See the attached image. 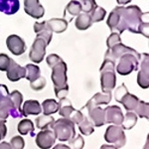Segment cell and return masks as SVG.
I'll use <instances>...</instances> for the list:
<instances>
[{
	"label": "cell",
	"mask_w": 149,
	"mask_h": 149,
	"mask_svg": "<svg viewBox=\"0 0 149 149\" xmlns=\"http://www.w3.org/2000/svg\"><path fill=\"white\" fill-rule=\"evenodd\" d=\"M148 14V12L143 13L136 5L128 7L117 6L109 13L107 24L111 32L116 31L118 34H121L124 31L128 30L131 33L139 34V26L144 22L143 18Z\"/></svg>",
	"instance_id": "cell-1"
},
{
	"label": "cell",
	"mask_w": 149,
	"mask_h": 149,
	"mask_svg": "<svg viewBox=\"0 0 149 149\" xmlns=\"http://www.w3.org/2000/svg\"><path fill=\"white\" fill-rule=\"evenodd\" d=\"M52 69V81L54 84L55 95L58 98H64L69 93V86L67 84L68 77H67V64L61 59L56 64L51 67Z\"/></svg>",
	"instance_id": "cell-2"
},
{
	"label": "cell",
	"mask_w": 149,
	"mask_h": 149,
	"mask_svg": "<svg viewBox=\"0 0 149 149\" xmlns=\"http://www.w3.org/2000/svg\"><path fill=\"white\" fill-rule=\"evenodd\" d=\"M115 63L110 60H104L100 67V86L102 93H111L116 85Z\"/></svg>",
	"instance_id": "cell-3"
},
{
	"label": "cell",
	"mask_w": 149,
	"mask_h": 149,
	"mask_svg": "<svg viewBox=\"0 0 149 149\" xmlns=\"http://www.w3.org/2000/svg\"><path fill=\"white\" fill-rule=\"evenodd\" d=\"M141 55L137 51L134 53H126L122 55L115 65L117 73L121 76H127L133 71H137L139 67V61L141 59Z\"/></svg>",
	"instance_id": "cell-4"
},
{
	"label": "cell",
	"mask_w": 149,
	"mask_h": 149,
	"mask_svg": "<svg viewBox=\"0 0 149 149\" xmlns=\"http://www.w3.org/2000/svg\"><path fill=\"white\" fill-rule=\"evenodd\" d=\"M51 129L54 131V134L60 141H70L76 136V128L74 123L68 118H60L55 120Z\"/></svg>",
	"instance_id": "cell-5"
},
{
	"label": "cell",
	"mask_w": 149,
	"mask_h": 149,
	"mask_svg": "<svg viewBox=\"0 0 149 149\" xmlns=\"http://www.w3.org/2000/svg\"><path fill=\"white\" fill-rule=\"evenodd\" d=\"M104 139L107 142L113 144L116 148H122L126 143V136L121 125L109 126L105 130Z\"/></svg>",
	"instance_id": "cell-6"
},
{
	"label": "cell",
	"mask_w": 149,
	"mask_h": 149,
	"mask_svg": "<svg viewBox=\"0 0 149 149\" xmlns=\"http://www.w3.org/2000/svg\"><path fill=\"white\" fill-rule=\"evenodd\" d=\"M81 111H86L84 114L88 116V118L92 121L93 126L100 127L105 124L104 121V109L100 107V105H93L90 102H86V104L81 109Z\"/></svg>",
	"instance_id": "cell-7"
},
{
	"label": "cell",
	"mask_w": 149,
	"mask_h": 149,
	"mask_svg": "<svg viewBox=\"0 0 149 149\" xmlns=\"http://www.w3.org/2000/svg\"><path fill=\"white\" fill-rule=\"evenodd\" d=\"M48 46L47 42L42 37L36 36L34 43L32 44L30 53H29V58L32 62L36 64H39L43 61L45 55H46V48Z\"/></svg>",
	"instance_id": "cell-8"
},
{
	"label": "cell",
	"mask_w": 149,
	"mask_h": 149,
	"mask_svg": "<svg viewBox=\"0 0 149 149\" xmlns=\"http://www.w3.org/2000/svg\"><path fill=\"white\" fill-rule=\"evenodd\" d=\"M56 139L54 131L51 128H46L36 135V144L40 149H50L55 145Z\"/></svg>",
	"instance_id": "cell-9"
},
{
	"label": "cell",
	"mask_w": 149,
	"mask_h": 149,
	"mask_svg": "<svg viewBox=\"0 0 149 149\" xmlns=\"http://www.w3.org/2000/svg\"><path fill=\"white\" fill-rule=\"evenodd\" d=\"M139 71L137 74V84L140 88H148L149 86V57L148 54H142Z\"/></svg>",
	"instance_id": "cell-10"
},
{
	"label": "cell",
	"mask_w": 149,
	"mask_h": 149,
	"mask_svg": "<svg viewBox=\"0 0 149 149\" xmlns=\"http://www.w3.org/2000/svg\"><path fill=\"white\" fill-rule=\"evenodd\" d=\"M134 52H135V50L125 46L121 42L107 49V51L105 52L104 55V60H110V61H112L113 63L116 64V62L118 61V59L122 55L126 54V53H134Z\"/></svg>",
	"instance_id": "cell-11"
},
{
	"label": "cell",
	"mask_w": 149,
	"mask_h": 149,
	"mask_svg": "<svg viewBox=\"0 0 149 149\" xmlns=\"http://www.w3.org/2000/svg\"><path fill=\"white\" fill-rule=\"evenodd\" d=\"M122 110L117 105H109L104 109V121L105 123H111L114 125H121L123 120Z\"/></svg>",
	"instance_id": "cell-12"
},
{
	"label": "cell",
	"mask_w": 149,
	"mask_h": 149,
	"mask_svg": "<svg viewBox=\"0 0 149 149\" xmlns=\"http://www.w3.org/2000/svg\"><path fill=\"white\" fill-rule=\"evenodd\" d=\"M6 46L8 50L15 56H20L24 54L26 50V44L24 40L18 35H10L6 39Z\"/></svg>",
	"instance_id": "cell-13"
},
{
	"label": "cell",
	"mask_w": 149,
	"mask_h": 149,
	"mask_svg": "<svg viewBox=\"0 0 149 149\" xmlns=\"http://www.w3.org/2000/svg\"><path fill=\"white\" fill-rule=\"evenodd\" d=\"M7 79L12 83L20 81L21 79L26 77V69L21 67L20 65L16 63L13 59L10 58V63H9L8 69H7Z\"/></svg>",
	"instance_id": "cell-14"
},
{
	"label": "cell",
	"mask_w": 149,
	"mask_h": 149,
	"mask_svg": "<svg viewBox=\"0 0 149 149\" xmlns=\"http://www.w3.org/2000/svg\"><path fill=\"white\" fill-rule=\"evenodd\" d=\"M24 10L35 19L42 18L45 14V9L40 4L39 0H24Z\"/></svg>",
	"instance_id": "cell-15"
},
{
	"label": "cell",
	"mask_w": 149,
	"mask_h": 149,
	"mask_svg": "<svg viewBox=\"0 0 149 149\" xmlns=\"http://www.w3.org/2000/svg\"><path fill=\"white\" fill-rule=\"evenodd\" d=\"M9 115H11L13 118H18L19 114L15 111L13 102L11 98L7 97L3 100L0 102V119H7Z\"/></svg>",
	"instance_id": "cell-16"
},
{
	"label": "cell",
	"mask_w": 149,
	"mask_h": 149,
	"mask_svg": "<svg viewBox=\"0 0 149 149\" xmlns=\"http://www.w3.org/2000/svg\"><path fill=\"white\" fill-rule=\"evenodd\" d=\"M34 31L38 36V37H42L43 39L47 42V44L49 45L52 41L53 37V32L50 29L49 25H48L47 21H43V22H36L34 24Z\"/></svg>",
	"instance_id": "cell-17"
},
{
	"label": "cell",
	"mask_w": 149,
	"mask_h": 149,
	"mask_svg": "<svg viewBox=\"0 0 149 149\" xmlns=\"http://www.w3.org/2000/svg\"><path fill=\"white\" fill-rule=\"evenodd\" d=\"M42 112V107L38 100H29L23 103L22 107V114L23 116L28 115H38Z\"/></svg>",
	"instance_id": "cell-18"
},
{
	"label": "cell",
	"mask_w": 149,
	"mask_h": 149,
	"mask_svg": "<svg viewBox=\"0 0 149 149\" xmlns=\"http://www.w3.org/2000/svg\"><path fill=\"white\" fill-rule=\"evenodd\" d=\"M20 8L19 0H0V12L7 15H13Z\"/></svg>",
	"instance_id": "cell-19"
},
{
	"label": "cell",
	"mask_w": 149,
	"mask_h": 149,
	"mask_svg": "<svg viewBox=\"0 0 149 149\" xmlns=\"http://www.w3.org/2000/svg\"><path fill=\"white\" fill-rule=\"evenodd\" d=\"M47 23L52 32L58 33V34L65 32L68 28V21L64 18H53L48 20Z\"/></svg>",
	"instance_id": "cell-20"
},
{
	"label": "cell",
	"mask_w": 149,
	"mask_h": 149,
	"mask_svg": "<svg viewBox=\"0 0 149 149\" xmlns=\"http://www.w3.org/2000/svg\"><path fill=\"white\" fill-rule=\"evenodd\" d=\"M138 102H139V98L136 97V95H132V93H129L128 92H127L125 95L120 98V100H119V102L123 105L124 109H125L127 111H134Z\"/></svg>",
	"instance_id": "cell-21"
},
{
	"label": "cell",
	"mask_w": 149,
	"mask_h": 149,
	"mask_svg": "<svg viewBox=\"0 0 149 149\" xmlns=\"http://www.w3.org/2000/svg\"><path fill=\"white\" fill-rule=\"evenodd\" d=\"M58 103H59V109H58L59 114L61 115V116H63L64 118H69L71 113L74 110L71 100H68L67 97H64V98H61Z\"/></svg>",
	"instance_id": "cell-22"
},
{
	"label": "cell",
	"mask_w": 149,
	"mask_h": 149,
	"mask_svg": "<svg viewBox=\"0 0 149 149\" xmlns=\"http://www.w3.org/2000/svg\"><path fill=\"white\" fill-rule=\"evenodd\" d=\"M92 24L93 22L90 14L85 13V12H81L74 21V26L79 30H86L92 26Z\"/></svg>",
	"instance_id": "cell-23"
},
{
	"label": "cell",
	"mask_w": 149,
	"mask_h": 149,
	"mask_svg": "<svg viewBox=\"0 0 149 149\" xmlns=\"http://www.w3.org/2000/svg\"><path fill=\"white\" fill-rule=\"evenodd\" d=\"M17 129L18 132L21 134V135H27V134H30L31 136H34V123L31 119L25 118L22 119L17 125Z\"/></svg>",
	"instance_id": "cell-24"
},
{
	"label": "cell",
	"mask_w": 149,
	"mask_h": 149,
	"mask_svg": "<svg viewBox=\"0 0 149 149\" xmlns=\"http://www.w3.org/2000/svg\"><path fill=\"white\" fill-rule=\"evenodd\" d=\"M111 97H112L111 93H97L88 102L93 103V105L109 104L110 100H111Z\"/></svg>",
	"instance_id": "cell-25"
},
{
	"label": "cell",
	"mask_w": 149,
	"mask_h": 149,
	"mask_svg": "<svg viewBox=\"0 0 149 149\" xmlns=\"http://www.w3.org/2000/svg\"><path fill=\"white\" fill-rule=\"evenodd\" d=\"M58 109H59V103H58L57 100H52V98H48V100H45L42 102L43 114L50 115L53 113H56V112H58Z\"/></svg>",
	"instance_id": "cell-26"
},
{
	"label": "cell",
	"mask_w": 149,
	"mask_h": 149,
	"mask_svg": "<svg viewBox=\"0 0 149 149\" xmlns=\"http://www.w3.org/2000/svg\"><path fill=\"white\" fill-rule=\"evenodd\" d=\"M35 122H36V126L39 129H41V130H43V129H46V128H51L55 122V118L51 116V115L42 114L36 118Z\"/></svg>",
	"instance_id": "cell-27"
},
{
	"label": "cell",
	"mask_w": 149,
	"mask_h": 149,
	"mask_svg": "<svg viewBox=\"0 0 149 149\" xmlns=\"http://www.w3.org/2000/svg\"><path fill=\"white\" fill-rule=\"evenodd\" d=\"M81 12V3L77 0H72L69 2V4L65 8V17L70 16V17H73V16H78Z\"/></svg>",
	"instance_id": "cell-28"
},
{
	"label": "cell",
	"mask_w": 149,
	"mask_h": 149,
	"mask_svg": "<svg viewBox=\"0 0 149 149\" xmlns=\"http://www.w3.org/2000/svg\"><path fill=\"white\" fill-rule=\"evenodd\" d=\"M9 97L11 98L12 102H13L14 109L15 111L19 114V116H23L22 110H21V104L23 102V95L19 91H13L11 93H9Z\"/></svg>",
	"instance_id": "cell-29"
},
{
	"label": "cell",
	"mask_w": 149,
	"mask_h": 149,
	"mask_svg": "<svg viewBox=\"0 0 149 149\" xmlns=\"http://www.w3.org/2000/svg\"><path fill=\"white\" fill-rule=\"evenodd\" d=\"M78 125H79V129H80L81 133L83 134V135L90 136L91 134H93V131H95V126H93V124L92 123V121L88 118V116L85 114H84V119L78 124Z\"/></svg>",
	"instance_id": "cell-30"
},
{
	"label": "cell",
	"mask_w": 149,
	"mask_h": 149,
	"mask_svg": "<svg viewBox=\"0 0 149 149\" xmlns=\"http://www.w3.org/2000/svg\"><path fill=\"white\" fill-rule=\"evenodd\" d=\"M26 69V77L25 78L30 81H34L41 77V70L38 66L33 64H28L25 67Z\"/></svg>",
	"instance_id": "cell-31"
},
{
	"label": "cell",
	"mask_w": 149,
	"mask_h": 149,
	"mask_svg": "<svg viewBox=\"0 0 149 149\" xmlns=\"http://www.w3.org/2000/svg\"><path fill=\"white\" fill-rule=\"evenodd\" d=\"M137 122V115L134 113L133 111H127L125 115H123V120H122L121 126L123 129H129L133 128Z\"/></svg>",
	"instance_id": "cell-32"
},
{
	"label": "cell",
	"mask_w": 149,
	"mask_h": 149,
	"mask_svg": "<svg viewBox=\"0 0 149 149\" xmlns=\"http://www.w3.org/2000/svg\"><path fill=\"white\" fill-rule=\"evenodd\" d=\"M134 113L137 115V117L140 118H149V104L148 102H143V100H139V102L136 105L135 109H134Z\"/></svg>",
	"instance_id": "cell-33"
},
{
	"label": "cell",
	"mask_w": 149,
	"mask_h": 149,
	"mask_svg": "<svg viewBox=\"0 0 149 149\" xmlns=\"http://www.w3.org/2000/svg\"><path fill=\"white\" fill-rule=\"evenodd\" d=\"M105 14H107V11L100 6H95L93 8V10L90 13L91 19H92L93 23H97V22H100L102 21L105 17Z\"/></svg>",
	"instance_id": "cell-34"
},
{
	"label": "cell",
	"mask_w": 149,
	"mask_h": 149,
	"mask_svg": "<svg viewBox=\"0 0 149 149\" xmlns=\"http://www.w3.org/2000/svg\"><path fill=\"white\" fill-rule=\"evenodd\" d=\"M69 147L71 149H83L85 146V140L81 135H77L76 138H73L72 140L68 141Z\"/></svg>",
	"instance_id": "cell-35"
},
{
	"label": "cell",
	"mask_w": 149,
	"mask_h": 149,
	"mask_svg": "<svg viewBox=\"0 0 149 149\" xmlns=\"http://www.w3.org/2000/svg\"><path fill=\"white\" fill-rule=\"evenodd\" d=\"M81 3V11L85 12V13H88L93 10L95 6H97V3H95V0H80L79 1Z\"/></svg>",
	"instance_id": "cell-36"
},
{
	"label": "cell",
	"mask_w": 149,
	"mask_h": 149,
	"mask_svg": "<svg viewBox=\"0 0 149 149\" xmlns=\"http://www.w3.org/2000/svg\"><path fill=\"white\" fill-rule=\"evenodd\" d=\"M118 43H121L120 34H118L117 32H111V34L109 35V37L107 38V49L111 48L112 46H114V45L118 44Z\"/></svg>",
	"instance_id": "cell-37"
},
{
	"label": "cell",
	"mask_w": 149,
	"mask_h": 149,
	"mask_svg": "<svg viewBox=\"0 0 149 149\" xmlns=\"http://www.w3.org/2000/svg\"><path fill=\"white\" fill-rule=\"evenodd\" d=\"M46 79L44 78V77L41 76L40 78H38L37 80H35L34 81H31L30 83V86L32 90L34 91H41L43 90V88H45V86H46Z\"/></svg>",
	"instance_id": "cell-38"
},
{
	"label": "cell",
	"mask_w": 149,
	"mask_h": 149,
	"mask_svg": "<svg viewBox=\"0 0 149 149\" xmlns=\"http://www.w3.org/2000/svg\"><path fill=\"white\" fill-rule=\"evenodd\" d=\"M10 145L12 149H24L25 141L21 136H14L10 140Z\"/></svg>",
	"instance_id": "cell-39"
},
{
	"label": "cell",
	"mask_w": 149,
	"mask_h": 149,
	"mask_svg": "<svg viewBox=\"0 0 149 149\" xmlns=\"http://www.w3.org/2000/svg\"><path fill=\"white\" fill-rule=\"evenodd\" d=\"M68 119H70L72 122H74V124H79L84 119V113L81 111V110L74 109L71 113V115L69 116Z\"/></svg>",
	"instance_id": "cell-40"
},
{
	"label": "cell",
	"mask_w": 149,
	"mask_h": 149,
	"mask_svg": "<svg viewBox=\"0 0 149 149\" xmlns=\"http://www.w3.org/2000/svg\"><path fill=\"white\" fill-rule=\"evenodd\" d=\"M9 63H10V58L6 54H0V71L6 72L8 69Z\"/></svg>",
	"instance_id": "cell-41"
},
{
	"label": "cell",
	"mask_w": 149,
	"mask_h": 149,
	"mask_svg": "<svg viewBox=\"0 0 149 149\" xmlns=\"http://www.w3.org/2000/svg\"><path fill=\"white\" fill-rule=\"evenodd\" d=\"M127 92H128V91H127V88L125 86V85H124V84H121V86H119L118 88H116L115 93H114V98H115V100L119 102L120 98L123 97V95H125Z\"/></svg>",
	"instance_id": "cell-42"
},
{
	"label": "cell",
	"mask_w": 149,
	"mask_h": 149,
	"mask_svg": "<svg viewBox=\"0 0 149 149\" xmlns=\"http://www.w3.org/2000/svg\"><path fill=\"white\" fill-rule=\"evenodd\" d=\"M138 33L143 36H145L146 38L149 37V23L148 21H144L140 24V26H139V30H138Z\"/></svg>",
	"instance_id": "cell-43"
},
{
	"label": "cell",
	"mask_w": 149,
	"mask_h": 149,
	"mask_svg": "<svg viewBox=\"0 0 149 149\" xmlns=\"http://www.w3.org/2000/svg\"><path fill=\"white\" fill-rule=\"evenodd\" d=\"M6 119H0V138L1 140L6 136L7 133V127H6Z\"/></svg>",
	"instance_id": "cell-44"
},
{
	"label": "cell",
	"mask_w": 149,
	"mask_h": 149,
	"mask_svg": "<svg viewBox=\"0 0 149 149\" xmlns=\"http://www.w3.org/2000/svg\"><path fill=\"white\" fill-rule=\"evenodd\" d=\"M7 97H9L8 88L5 85H1L0 84V102L3 100L4 98H6Z\"/></svg>",
	"instance_id": "cell-45"
},
{
	"label": "cell",
	"mask_w": 149,
	"mask_h": 149,
	"mask_svg": "<svg viewBox=\"0 0 149 149\" xmlns=\"http://www.w3.org/2000/svg\"><path fill=\"white\" fill-rule=\"evenodd\" d=\"M0 149H12L10 143L6 142V141H2L0 142Z\"/></svg>",
	"instance_id": "cell-46"
},
{
	"label": "cell",
	"mask_w": 149,
	"mask_h": 149,
	"mask_svg": "<svg viewBox=\"0 0 149 149\" xmlns=\"http://www.w3.org/2000/svg\"><path fill=\"white\" fill-rule=\"evenodd\" d=\"M53 149H71L69 147L68 145H66V144H57V145H55Z\"/></svg>",
	"instance_id": "cell-47"
},
{
	"label": "cell",
	"mask_w": 149,
	"mask_h": 149,
	"mask_svg": "<svg viewBox=\"0 0 149 149\" xmlns=\"http://www.w3.org/2000/svg\"><path fill=\"white\" fill-rule=\"evenodd\" d=\"M100 149H118L116 148L114 145H109V144H103L100 146Z\"/></svg>",
	"instance_id": "cell-48"
},
{
	"label": "cell",
	"mask_w": 149,
	"mask_h": 149,
	"mask_svg": "<svg viewBox=\"0 0 149 149\" xmlns=\"http://www.w3.org/2000/svg\"><path fill=\"white\" fill-rule=\"evenodd\" d=\"M116 1L119 5H125V4H127V3H130L132 0H116Z\"/></svg>",
	"instance_id": "cell-49"
},
{
	"label": "cell",
	"mask_w": 149,
	"mask_h": 149,
	"mask_svg": "<svg viewBox=\"0 0 149 149\" xmlns=\"http://www.w3.org/2000/svg\"><path fill=\"white\" fill-rule=\"evenodd\" d=\"M143 149H149L148 148V139H147V141H146V144H145V146H144Z\"/></svg>",
	"instance_id": "cell-50"
},
{
	"label": "cell",
	"mask_w": 149,
	"mask_h": 149,
	"mask_svg": "<svg viewBox=\"0 0 149 149\" xmlns=\"http://www.w3.org/2000/svg\"><path fill=\"white\" fill-rule=\"evenodd\" d=\"M0 141H1V138H0Z\"/></svg>",
	"instance_id": "cell-51"
}]
</instances>
